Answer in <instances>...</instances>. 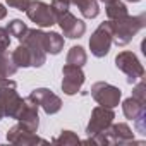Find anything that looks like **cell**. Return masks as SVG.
Wrapping results in <instances>:
<instances>
[{"label": "cell", "instance_id": "1", "mask_svg": "<svg viewBox=\"0 0 146 146\" xmlns=\"http://www.w3.org/2000/svg\"><path fill=\"white\" fill-rule=\"evenodd\" d=\"M108 24H110V31H112V43H115L117 46H125L146 26V16L144 14H139V16L127 14L122 19L108 21Z\"/></svg>", "mask_w": 146, "mask_h": 146}, {"label": "cell", "instance_id": "2", "mask_svg": "<svg viewBox=\"0 0 146 146\" xmlns=\"http://www.w3.org/2000/svg\"><path fill=\"white\" fill-rule=\"evenodd\" d=\"M86 143L91 144H98V146H125V144H132L134 143V132L131 131V127L124 122L119 124H110L105 131H102L100 134L95 136H88Z\"/></svg>", "mask_w": 146, "mask_h": 146}, {"label": "cell", "instance_id": "3", "mask_svg": "<svg viewBox=\"0 0 146 146\" xmlns=\"http://www.w3.org/2000/svg\"><path fill=\"white\" fill-rule=\"evenodd\" d=\"M0 103H2L5 117H11V119L17 120V117L21 115V112L26 105V98L19 96L16 81H12L9 78L0 79Z\"/></svg>", "mask_w": 146, "mask_h": 146}, {"label": "cell", "instance_id": "4", "mask_svg": "<svg viewBox=\"0 0 146 146\" xmlns=\"http://www.w3.org/2000/svg\"><path fill=\"white\" fill-rule=\"evenodd\" d=\"M115 67L127 76V83L129 84H134L136 81H139L141 78H144V67H143V64L139 62V58L136 57V53H132L129 50H124V52H120L115 57Z\"/></svg>", "mask_w": 146, "mask_h": 146}, {"label": "cell", "instance_id": "5", "mask_svg": "<svg viewBox=\"0 0 146 146\" xmlns=\"http://www.w3.org/2000/svg\"><path fill=\"white\" fill-rule=\"evenodd\" d=\"M43 33L40 29H28L21 43L28 48L31 55V67H41L46 62V52L43 48Z\"/></svg>", "mask_w": 146, "mask_h": 146}, {"label": "cell", "instance_id": "6", "mask_svg": "<svg viewBox=\"0 0 146 146\" xmlns=\"http://www.w3.org/2000/svg\"><path fill=\"white\" fill-rule=\"evenodd\" d=\"M91 96L93 100L102 105V107H107V108H115L119 103H120V98H122V91L110 84V83H105V81H98L91 86Z\"/></svg>", "mask_w": 146, "mask_h": 146}, {"label": "cell", "instance_id": "7", "mask_svg": "<svg viewBox=\"0 0 146 146\" xmlns=\"http://www.w3.org/2000/svg\"><path fill=\"white\" fill-rule=\"evenodd\" d=\"M24 12L28 19L40 28H50L55 24V14H53L52 5L41 2V0H31Z\"/></svg>", "mask_w": 146, "mask_h": 146}, {"label": "cell", "instance_id": "8", "mask_svg": "<svg viewBox=\"0 0 146 146\" xmlns=\"http://www.w3.org/2000/svg\"><path fill=\"white\" fill-rule=\"evenodd\" d=\"M112 46V31H110V24L102 23L91 35L90 38V50L96 58H103L108 55Z\"/></svg>", "mask_w": 146, "mask_h": 146}, {"label": "cell", "instance_id": "9", "mask_svg": "<svg viewBox=\"0 0 146 146\" xmlns=\"http://www.w3.org/2000/svg\"><path fill=\"white\" fill-rule=\"evenodd\" d=\"M84 81H86V76L83 72V67L70 65V64H65L62 67V91L65 95L72 96L79 93Z\"/></svg>", "mask_w": 146, "mask_h": 146}, {"label": "cell", "instance_id": "10", "mask_svg": "<svg viewBox=\"0 0 146 146\" xmlns=\"http://www.w3.org/2000/svg\"><path fill=\"white\" fill-rule=\"evenodd\" d=\"M28 98H29L31 102H35L38 107H41L46 115H53V113L60 112V108H62V100H60V96H57V95H55L52 90H48V88H36V90H33V91L29 93Z\"/></svg>", "mask_w": 146, "mask_h": 146}, {"label": "cell", "instance_id": "11", "mask_svg": "<svg viewBox=\"0 0 146 146\" xmlns=\"http://www.w3.org/2000/svg\"><path fill=\"white\" fill-rule=\"evenodd\" d=\"M55 24H58L64 36H67L70 40H78L86 33V23L83 19H78L70 11H65V12L58 14L55 17Z\"/></svg>", "mask_w": 146, "mask_h": 146}, {"label": "cell", "instance_id": "12", "mask_svg": "<svg viewBox=\"0 0 146 146\" xmlns=\"http://www.w3.org/2000/svg\"><path fill=\"white\" fill-rule=\"evenodd\" d=\"M115 119V113H113V108H107V107H95L93 112H91V117H90V122L86 125V134L88 136H95V134H100L102 131H105Z\"/></svg>", "mask_w": 146, "mask_h": 146}, {"label": "cell", "instance_id": "13", "mask_svg": "<svg viewBox=\"0 0 146 146\" xmlns=\"http://www.w3.org/2000/svg\"><path fill=\"white\" fill-rule=\"evenodd\" d=\"M7 141L12 143V144H19V146H33V144H43L46 143L43 137L36 136V132H31L28 131L24 125H21L19 122L16 125H12L7 132Z\"/></svg>", "mask_w": 146, "mask_h": 146}, {"label": "cell", "instance_id": "14", "mask_svg": "<svg viewBox=\"0 0 146 146\" xmlns=\"http://www.w3.org/2000/svg\"><path fill=\"white\" fill-rule=\"evenodd\" d=\"M17 122L21 125H24L28 131L36 132L40 127V117H38V105L35 102H31L29 98H26V105L21 112V115L17 117Z\"/></svg>", "mask_w": 146, "mask_h": 146}, {"label": "cell", "instance_id": "15", "mask_svg": "<svg viewBox=\"0 0 146 146\" xmlns=\"http://www.w3.org/2000/svg\"><path fill=\"white\" fill-rule=\"evenodd\" d=\"M122 112L125 115V119L129 120H136L143 115H146V103H141L139 100H136L134 96L125 98L122 102Z\"/></svg>", "mask_w": 146, "mask_h": 146}, {"label": "cell", "instance_id": "16", "mask_svg": "<svg viewBox=\"0 0 146 146\" xmlns=\"http://www.w3.org/2000/svg\"><path fill=\"white\" fill-rule=\"evenodd\" d=\"M43 48L50 55H58L64 48V36H60L55 31L43 33Z\"/></svg>", "mask_w": 146, "mask_h": 146}, {"label": "cell", "instance_id": "17", "mask_svg": "<svg viewBox=\"0 0 146 146\" xmlns=\"http://www.w3.org/2000/svg\"><path fill=\"white\" fill-rule=\"evenodd\" d=\"M70 5H76L84 19H95L100 14L98 0H70Z\"/></svg>", "mask_w": 146, "mask_h": 146}, {"label": "cell", "instance_id": "18", "mask_svg": "<svg viewBox=\"0 0 146 146\" xmlns=\"http://www.w3.org/2000/svg\"><path fill=\"white\" fill-rule=\"evenodd\" d=\"M86 62H88V55H86V50L83 46H79V45L78 46H70V50L67 52V57H65V64L83 67Z\"/></svg>", "mask_w": 146, "mask_h": 146}, {"label": "cell", "instance_id": "19", "mask_svg": "<svg viewBox=\"0 0 146 146\" xmlns=\"http://www.w3.org/2000/svg\"><path fill=\"white\" fill-rule=\"evenodd\" d=\"M105 12H107V17H108V21L122 19V17H125V16L129 14V11H127V5H125L124 2H120V0H113V2L107 4V9H105Z\"/></svg>", "mask_w": 146, "mask_h": 146}, {"label": "cell", "instance_id": "20", "mask_svg": "<svg viewBox=\"0 0 146 146\" xmlns=\"http://www.w3.org/2000/svg\"><path fill=\"white\" fill-rule=\"evenodd\" d=\"M17 72V65L12 60V55L5 53H0V79L2 78H11Z\"/></svg>", "mask_w": 146, "mask_h": 146}, {"label": "cell", "instance_id": "21", "mask_svg": "<svg viewBox=\"0 0 146 146\" xmlns=\"http://www.w3.org/2000/svg\"><path fill=\"white\" fill-rule=\"evenodd\" d=\"M11 55H12V60H14V64L17 65V69H19V67H23V69L31 67V55H29L28 48H26L23 43H21Z\"/></svg>", "mask_w": 146, "mask_h": 146}, {"label": "cell", "instance_id": "22", "mask_svg": "<svg viewBox=\"0 0 146 146\" xmlns=\"http://www.w3.org/2000/svg\"><path fill=\"white\" fill-rule=\"evenodd\" d=\"M28 24L26 23H23L21 19H12L9 24H7V31H9V35L11 36H14V38H17L19 41L26 36V33H28Z\"/></svg>", "mask_w": 146, "mask_h": 146}, {"label": "cell", "instance_id": "23", "mask_svg": "<svg viewBox=\"0 0 146 146\" xmlns=\"http://www.w3.org/2000/svg\"><path fill=\"white\" fill-rule=\"evenodd\" d=\"M53 143H57V144H78V143H81V139L72 131H62L60 136L53 139Z\"/></svg>", "mask_w": 146, "mask_h": 146}, {"label": "cell", "instance_id": "24", "mask_svg": "<svg viewBox=\"0 0 146 146\" xmlns=\"http://www.w3.org/2000/svg\"><path fill=\"white\" fill-rule=\"evenodd\" d=\"M132 96L136 100H139L141 103H146V84H144V79L141 78L139 83L132 88Z\"/></svg>", "mask_w": 146, "mask_h": 146}, {"label": "cell", "instance_id": "25", "mask_svg": "<svg viewBox=\"0 0 146 146\" xmlns=\"http://www.w3.org/2000/svg\"><path fill=\"white\" fill-rule=\"evenodd\" d=\"M50 5H52L53 14H55V17H57L58 14L69 11V7H70V0H52V4H50Z\"/></svg>", "mask_w": 146, "mask_h": 146}, {"label": "cell", "instance_id": "26", "mask_svg": "<svg viewBox=\"0 0 146 146\" xmlns=\"http://www.w3.org/2000/svg\"><path fill=\"white\" fill-rule=\"evenodd\" d=\"M11 46V35L7 28H0V53H5Z\"/></svg>", "mask_w": 146, "mask_h": 146}, {"label": "cell", "instance_id": "27", "mask_svg": "<svg viewBox=\"0 0 146 146\" xmlns=\"http://www.w3.org/2000/svg\"><path fill=\"white\" fill-rule=\"evenodd\" d=\"M5 2L9 4V7L12 9H17V11H26V7L29 5L31 0H5Z\"/></svg>", "mask_w": 146, "mask_h": 146}, {"label": "cell", "instance_id": "28", "mask_svg": "<svg viewBox=\"0 0 146 146\" xmlns=\"http://www.w3.org/2000/svg\"><path fill=\"white\" fill-rule=\"evenodd\" d=\"M7 17V9L2 5V4H0V21H2V19H5Z\"/></svg>", "mask_w": 146, "mask_h": 146}, {"label": "cell", "instance_id": "29", "mask_svg": "<svg viewBox=\"0 0 146 146\" xmlns=\"http://www.w3.org/2000/svg\"><path fill=\"white\" fill-rule=\"evenodd\" d=\"M5 117V113H4V108H2V103H0V120H2Z\"/></svg>", "mask_w": 146, "mask_h": 146}, {"label": "cell", "instance_id": "30", "mask_svg": "<svg viewBox=\"0 0 146 146\" xmlns=\"http://www.w3.org/2000/svg\"><path fill=\"white\" fill-rule=\"evenodd\" d=\"M100 2H105V4H110V2H113V0H100Z\"/></svg>", "mask_w": 146, "mask_h": 146}, {"label": "cell", "instance_id": "31", "mask_svg": "<svg viewBox=\"0 0 146 146\" xmlns=\"http://www.w3.org/2000/svg\"><path fill=\"white\" fill-rule=\"evenodd\" d=\"M125 2H141V0H125Z\"/></svg>", "mask_w": 146, "mask_h": 146}]
</instances>
